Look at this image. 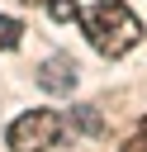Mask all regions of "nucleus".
I'll return each instance as SVG.
<instances>
[{"label": "nucleus", "instance_id": "39448f33", "mask_svg": "<svg viewBox=\"0 0 147 152\" xmlns=\"http://www.w3.org/2000/svg\"><path fill=\"white\" fill-rule=\"evenodd\" d=\"M19 33H24V24H19V19H9V14H0V52L19 48Z\"/></svg>", "mask_w": 147, "mask_h": 152}, {"label": "nucleus", "instance_id": "423d86ee", "mask_svg": "<svg viewBox=\"0 0 147 152\" xmlns=\"http://www.w3.org/2000/svg\"><path fill=\"white\" fill-rule=\"evenodd\" d=\"M47 14H52V19H62V24H71L81 10H76V0H47Z\"/></svg>", "mask_w": 147, "mask_h": 152}, {"label": "nucleus", "instance_id": "f03ea898", "mask_svg": "<svg viewBox=\"0 0 147 152\" xmlns=\"http://www.w3.org/2000/svg\"><path fill=\"white\" fill-rule=\"evenodd\" d=\"M62 128H66L62 114H52V109H28V114H19V119L9 124V147H14V152H47V147H57Z\"/></svg>", "mask_w": 147, "mask_h": 152}, {"label": "nucleus", "instance_id": "f257e3e1", "mask_svg": "<svg viewBox=\"0 0 147 152\" xmlns=\"http://www.w3.org/2000/svg\"><path fill=\"white\" fill-rule=\"evenodd\" d=\"M85 33H90L95 52H104V57H123V52L142 38V24H138V14H133L123 0H100V5L85 14Z\"/></svg>", "mask_w": 147, "mask_h": 152}, {"label": "nucleus", "instance_id": "0eeeda50", "mask_svg": "<svg viewBox=\"0 0 147 152\" xmlns=\"http://www.w3.org/2000/svg\"><path fill=\"white\" fill-rule=\"evenodd\" d=\"M123 152H147V124H138V133L123 142Z\"/></svg>", "mask_w": 147, "mask_h": 152}, {"label": "nucleus", "instance_id": "7ed1b4c3", "mask_svg": "<svg viewBox=\"0 0 147 152\" xmlns=\"http://www.w3.org/2000/svg\"><path fill=\"white\" fill-rule=\"evenodd\" d=\"M76 76H81V66H76L71 57H47V62L38 66V86L52 90V95H71V90H76Z\"/></svg>", "mask_w": 147, "mask_h": 152}, {"label": "nucleus", "instance_id": "20e7f679", "mask_svg": "<svg viewBox=\"0 0 147 152\" xmlns=\"http://www.w3.org/2000/svg\"><path fill=\"white\" fill-rule=\"evenodd\" d=\"M71 124H76L81 133H90V138H100V133H104V119L95 114V104H76V109H71Z\"/></svg>", "mask_w": 147, "mask_h": 152}, {"label": "nucleus", "instance_id": "6e6552de", "mask_svg": "<svg viewBox=\"0 0 147 152\" xmlns=\"http://www.w3.org/2000/svg\"><path fill=\"white\" fill-rule=\"evenodd\" d=\"M28 5H33V0H28Z\"/></svg>", "mask_w": 147, "mask_h": 152}]
</instances>
